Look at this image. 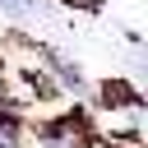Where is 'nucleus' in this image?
Returning <instances> with one entry per match:
<instances>
[{
    "mask_svg": "<svg viewBox=\"0 0 148 148\" xmlns=\"http://www.w3.org/2000/svg\"><path fill=\"white\" fill-rule=\"evenodd\" d=\"M0 148H18V116L0 111Z\"/></svg>",
    "mask_w": 148,
    "mask_h": 148,
    "instance_id": "nucleus-1",
    "label": "nucleus"
}]
</instances>
